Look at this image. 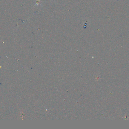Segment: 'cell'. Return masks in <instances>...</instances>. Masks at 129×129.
Returning <instances> with one entry per match:
<instances>
[{
    "mask_svg": "<svg viewBox=\"0 0 129 129\" xmlns=\"http://www.w3.org/2000/svg\"><path fill=\"white\" fill-rule=\"evenodd\" d=\"M41 2V1H40V0H36V5H38Z\"/></svg>",
    "mask_w": 129,
    "mask_h": 129,
    "instance_id": "6da1fadb",
    "label": "cell"
}]
</instances>
